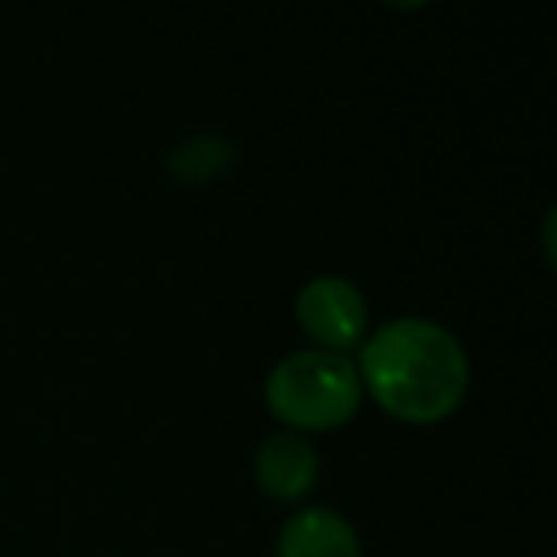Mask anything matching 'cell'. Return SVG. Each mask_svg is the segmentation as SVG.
<instances>
[{
	"instance_id": "obj_1",
	"label": "cell",
	"mask_w": 557,
	"mask_h": 557,
	"mask_svg": "<svg viewBox=\"0 0 557 557\" xmlns=\"http://www.w3.org/2000/svg\"><path fill=\"white\" fill-rule=\"evenodd\" d=\"M359 386L386 417L443 424L466 405L473 367L462 341L432 318H394L359 344Z\"/></svg>"
},
{
	"instance_id": "obj_2",
	"label": "cell",
	"mask_w": 557,
	"mask_h": 557,
	"mask_svg": "<svg viewBox=\"0 0 557 557\" xmlns=\"http://www.w3.org/2000/svg\"><path fill=\"white\" fill-rule=\"evenodd\" d=\"M263 405L283 432L325 435L348 428L363 409V386L351 356L302 348L271 363L263 379Z\"/></svg>"
},
{
	"instance_id": "obj_3",
	"label": "cell",
	"mask_w": 557,
	"mask_h": 557,
	"mask_svg": "<svg viewBox=\"0 0 557 557\" xmlns=\"http://www.w3.org/2000/svg\"><path fill=\"white\" fill-rule=\"evenodd\" d=\"M295 321L313 348L351 356L371 336V302L344 275H313L295 295Z\"/></svg>"
},
{
	"instance_id": "obj_4",
	"label": "cell",
	"mask_w": 557,
	"mask_h": 557,
	"mask_svg": "<svg viewBox=\"0 0 557 557\" xmlns=\"http://www.w3.org/2000/svg\"><path fill=\"white\" fill-rule=\"evenodd\" d=\"M252 478L268 500L275 504H302L321 481V455L306 435L295 432H271L256 447Z\"/></svg>"
},
{
	"instance_id": "obj_5",
	"label": "cell",
	"mask_w": 557,
	"mask_h": 557,
	"mask_svg": "<svg viewBox=\"0 0 557 557\" xmlns=\"http://www.w3.org/2000/svg\"><path fill=\"white\" fill-rule=\"evenodd\" d=\"M275 557H363V542L344 511L306 504L278 527Z\"/></svg>"
},
{
	"instance_id": "obj_6",
	"label": "cell",
	"mask_w": 557,
	"mask_h": 557,
	"mask_svg": "<svg viewBox=\"0 0 557 557\" xmlns=\"http://www.w3.org/2000/svg\"><path fill=\"white\" fill-rule=\"evenodd\" d=\"M240 146L225 134H191L164 153V172L180 187H210L237 164Z\"/></svg>"
}]
</instances>
